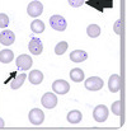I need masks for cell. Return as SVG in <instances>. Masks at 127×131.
I'll use <instances>...</instances> for the list:
<instances>
[{"mask_svg":"<svg viewBox=\"0 0 127 131\" xmlns=\"http://www.w3.org/2000/svg\"><path fill=\"white\" fill-rule=\"evenodd\" d=\"M108 89L112 92V93H116L121 89V77L118 74H113L109 77V80H108Z\"/></svg>","mask_w":127,"mask_h":131,"instance_id":"8fae6325","label":"cell"},{"mask_svg":"<svg viewBox=\"0 0 127 131\" xmlns=\"http://www.w3.org/2000/svg\"><path fill=\"white\" fill-rule=\"evenodd\" d=\"M108 115H109L108 108H107L104 104L97 106V107L94 108V111H93V117H94V120H95L97 122H104V121L108 118Z\"/></svg>","mask_w":127,"mask_h":131,"instance_id":"7a4b0ae2","label":"cell"},{"mask_svg":"<svg viewBox=\"0 0 127 131\" xmlns=\"http://www.w3.org/2000/svg\"><path fill=\"white\" fill-rule=\"evenodd\" d=\"M86 33H88L89 37L95 38V37H98V36L100 35V27L97 26V24H90V26H88V28H86Z\"/></svg>","mask_w":127,"mask_h":131,"instance_id":"ffe728a7","label":"cell"},{"mask_svg":"<svg viewBox=\"0 0 127 131\" xmlns=\"http://www.w3.org/2000/svg\"><path fill=\"white\" fill-rule=\"evenodd\" d=\"M43 12V5L41 1L38 0H34V1H31L28 8H27V13L31 15V17H34L37 18L38 15H41Z\"/></svg>","mask_w":127,"mask_h":131,"instance_id":"277c9868","label":"cell"},{"mask_svg":"<svg viewBox=\"0 0 127 131\" xmlns=\"http://www.w3.org/2000/svg\"><path fill=\"white\" fill-rule=\"evenodd\" d=\"M70 78H71L73 82L80 83V82L84 80V71L82 69H79V68H75V69H73L70 71Z\"/></svg>","mask_w":127,"mask_h":131,"instance_id":"e0dca14e","label":"cell"},{"mask_svg":"<svg viewBox=\"0 0 127 131\" xmlns=\"http://www.w3.org/2000/svg\"><path fill=\"white\" fill-rule=\"evenodd\" d=\"M84 84L88 90H100L103 88V80L98 77H90L85 80Z\"/></svg>","mask_w":127,"mask_h":131,"instance_id":"8992f818","label":"cell"},{"mask_svg":"<svg viewBox=\"0 0 127 131\" xmlns=\"http://www.w3.org/2000/svg\"><path fill=\"white\" fill-rule=\"evenodd\" d=\"M82 118H83V115L78 110H73L67 113V122H70V124H79L82 121Z\"/></svg>","mask_w":127,"mask_h":131,"instance_id":"9a60e30c","label":"cell"},{"mask_svg":"<svg viewBox=\"0 0 127 131\" xmlns=\"http://www.w3.org/2000/svg\"><path fill=\"white\" fill-rule=\"evenodd\" d=\"M121 27H122V20H117L116 24H114V32L117 35H121V31H122Z\"/></svg>","mask_w":127,"mask_h":131,"instance_id":"d4e9b609","label":"cell"},{"mask_svg":"<svg viewBox=\"0 0 127 131\" xmlns=\"http://www.w3.org/2000/svg\"><path fill=\"white\" fill-rule=\"evenodd\" d=\"M28 78H29V82H31L32 84L37 85V84L42 83L43 74H42V71H40V70H33V71L29 73V77H28Z\"/></svg>","mask_w":127,"mask_h":131,"instance_id":"ac0fdd59","label":"cell"},{"mask_svg":"<svg viewBox=\"0 0 127 131\" xmlns=\"http://www.w3.org/2000/svg\"><path fill=\"white\" fill-rule=\"evenodd\" d=\"M31 29L34 33H42L44 31V23L42 20H40V19H36V20H33L31 23Z\"/></svg>","mask_w":127,"mask_h":131,"instance_id":"d6986e66","label":"cell"},{"mask_svg":"<svg viewBox=\"0 0 127 131\" xmlns=\"http://www.w3.org/2000/svg\"><path fill=\"white\" fill-rule=\"evenodd\" d=\"M52 90L56 92L57 94H66L69 90H70V85L67 82L62 80V79H59V80H55L53 84H52Z\"/></svg>","mask_w":127,"mask_h":131,"instance_id":"9c48e42d","label":"cell"},{"mask_svg":"<svg viewBox=\"0 0 127 131\" xmlns=\"http://www.w3.org/2000/svg\"><path fill=\"white\" fill-rule=\"evenodd\" d=\"M26 78H27V75H26L24 73H22V74H17V75L14 77V79L10 82V87H11V89H19V88L23 85Z\"/></svg>","mask_w":127,"mask_h":131,"instance_id":"5bb4252c","label":"cell"},{"mask_svg":"<svg viewBox=\"0 0 127 131\" xmlns=\"http://www.w3.org/2000/svg\"><path fill=\"white\" fill-rule=\"evenodd\" d=\"M41 103H42L43 107L51 110V108L56 107V104H57V97H56L53 93H46V94L42 95Z\"/></svg>","mask_w":127,"mask_h":131,"instance_id":"ba28073f","label":"cell"},{"mask_svg":"<svg viewBox=\"0 0 127 131\" xmlns=\"http://www.w3.org/2000/svg\"><path fill=\"white\" fill-rule=\"evenodd\" d=\"M67 42H65V41H61V42H59V43L56 45V47H55V52H56V55H64L65 53V51L67 50Z\"/></svg>","mask_w":127,"mask_h":131,"instance_id":"44dd1931","label":"cell"},{"mask_svg":"<svg viewBox=\"0 0 127 131\" xmlns=\"http://www.w3.org/2000/svg\"><path fill=\"white\" fill-rule=\"evenodd\" d=\"M69 4L74 8H79L84 4V0H69Z\"/></svg>","mask_w":127,"mask_h":131,"instance_id":"cb8c5ba5","label":"cell"},{"mask_svg":"<svg viewBox=\"0 0 127 131\" xmlns=\"http://www.w3.org/2000/svg\"><path fill=\"white\" fill-rule=\"evenodd\" d=\"M15 41V35L11 31H1L0 32V43L4 46H10Z\"/></svg>","mask_w":127,"mask_h":131,"instance_id":"7c38bea8","label":"cell"},{"mask_svg":"<svg viewBox=\"0 0 127 131\" xmlns=\"http://www.w3.org/2000/svg\"><path fill=\"white\" fill-rule=\"evenodd\" d=\"M28 48L31 51V53L33 55H41V52L43 51V45L41 42L40 38H31L29 43H28Z\"/></svg>","mask_w":127,"mask_h":131,"instance_id":"30bf717a","label":"cell"},{"mask_svg":"<svg viewBox=\"0 0 127 131\" xmlns=\"http://www.w3.org/2000/svg\"><path fill=\"white\" fill-rule=\"evenodd\" d=\"M50 26H51V28H53L55 31L62 32V31L66 29L67 23H66V20H65L64 17H61V15H52V17L50 18Z\"/></svg>","mask_w":127,"mask_h":131,"instance_id":"6da1fadb","label":"cell"},{"mask_svg":"<svg viewBox=\"0 0 127 131\" xmlns=\"http://www.w3.org/2000/svg\"><path fill=\"white\" fill-rule=\"evenodd\" d=\"M13 59H14V52L11 50L5 48V50H1L0 51V62L9 64L10 61H13Z\"/></svg>","mask_w":127,"mask_h":131,"instance_id":"2e32d148","label":"cell"},{"mask_svg":"<svg viewBox=\"0 0 127 131\" xmlns=\"http://www.w3.org/2000/svg\"><path fill=\"white\" fill-rule=\"evenodd\" d=\"M88 59V53L83 50H75L70 53V60L74 62H83Z\"/></svg>","mask_w":127,"mask_h":131,"instance_id":"4fadbf2b","label":"cell"},{"mask_svg":"<svg viewBox=\"0 0 127 131\" xmlns=\"http://www.w3.org/2000/svg\"><path fill=\"white\" fill-rule=\"evenodd\" d=\"M112 112L116 115V116H120L122 113V104L120 101H116L113 104H112Z\"/></svg>","mask_w":127,"mask_h":131,"instance_id":"7402d4cb","label":"cell"},{"mask_svg":"<svg viewBox=\"0 0 127 131\" xmlns=\"http://www.w3.org/2000/svg\"><path fill=\"white\" fill-rule=\"evenodd\" d=\"M32 64H33V60L31 59L29 55H26L24 53V55H19L17 57V66L20 70H29L31 66H32Z\"/></svg>","mask_w":127,"mask_h":131,"instance_id":"5b68a950","label":"cell"},{"mask_svg":"<svg viewBox=\"0 0 127 131\" xmlns=\"http://www.w3.org/2000/svg\"><path fill=\"white\" fill-rule=\"evenodd\" d=\"M9 24V17L4 13H0V28H5Z\"/></svg>","mask_w":127,"mask_h":131,"instance_id":"603a6c76","label":"cell"},{"mask_svg":"<svg viewBox=\"0 0 127 131\" xmlns=\"http://www.w3.org/2000/svg\"><path fill=\"white\" fill-rule=\"evenodd\" d=\"M28 118H29V122L32 125L38 126V125L42 124L43 120H44V113L40 108H33V110H31V112L28 115Z\"/></svg>","mask_w":127,"mask_h":131,"instance_id":"3957f363","label":"cell"},{"mask_svg":"<svg viewBox=\"0 0 127 131\" xmlns=\"http://www.w3.org/2000/svg\"><path fill=\"white\" fill-rule=\"evenodd\" d=\"M86 4L95 8L98 12H104L106 8H111L113 5V1L112 0H89L86 1Z\"/></svg>","mask_w":127,"mask_h":131,"instance_id":"52a82bcc","label":"cell"}]
</instances>
